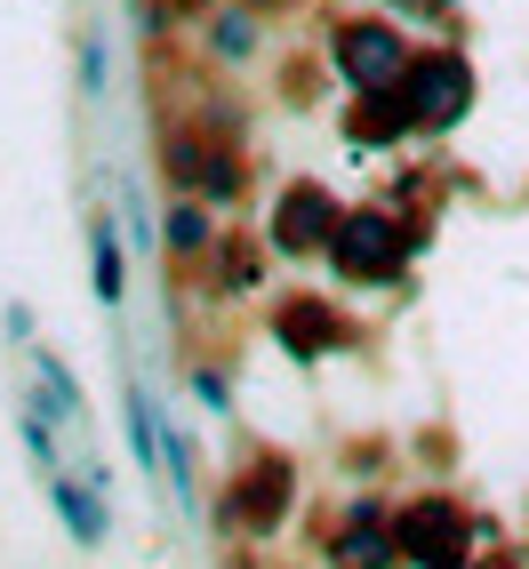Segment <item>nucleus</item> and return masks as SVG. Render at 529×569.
<instances>
[{"instance_id":"obj_1","label":"nucleus","mask_w":529,"mask_h":569,"mask_svg":"<svg viewBox=\"0 0 529 569\" xmlns=\"http://www.w3.org/2000/svg\"><path fill=\"white\" fill-rule=\"evenodd\" d=\"M337 64H346L361 89H386L393 72H401V41H393V24H346V32H337Z\"/></svg>"},{"instance_id":"obj_2","label":"nucleus","mask_w":529,"mask_h":569,"mask_svg":"<svg viewBox=\"0 0 529 569\" xmlns=\"http://www.w3.org/2000/svg\"><path fill=\"white\" fill-rule=\"evenodd\" d=\"M401 546L418 553V561H433V569H449V561H466V521H458V506H449V498L418 506V513L401 521Z\"/></svg>"},{"instance_id":"obj_3","label":"nucleus","mask_w":529,"mask_h":569,"mask_svg":"<svg viewBox=\"0 0 529 569\" xmlns=\"http://www.w3.org/2000/svg\"><path fill=\"white\" fill-rule=\"evenodd\" d=\"M337 264H346V273H393L401 241L386 233V217H346V233H337Z\"/></svg>"},{"instance_id":"obj_4","label":"nucleus","mask_w":529,"mask_h":569,"mask_svg":"<svg viewBox=\"0 0 529 569\" xmlns=\"http://www.w3.org/2000/svg\"><path fill=\"white\" fill-rule=\"evenodd\" d=\"M313 217H329L313 184H306V193H289V201H281V249H313V241H321V224H313Z\"/></svg>"},{"instance_id":"obj_5","label":"nucleus","mask_w":529,"mask_h":569,"mask_svg":"<svg viewBox=\"0 0 529 569\" xmlns=\"http://www.w3.org/2000/svg\"><path fill=\"white\" fill-rule=\"evenodd\" d=\"M97 297H104V306L121 297V241H112L104 217H97Z\"/></svg>"},{"instance_id":"obj_6","label":"nucleus","mask_w":529,"mask_h":569,"mask_svg":"<svg viewBox=\"0 0 529 569\" xmlns=\"http://www.w3.org/2000/svg\"><path fill=\"white\" fill-rule=\"evenodd\" d=\"M217 49L241 57V49H249V17H217Z\"/></svg>"}]
</instances>
